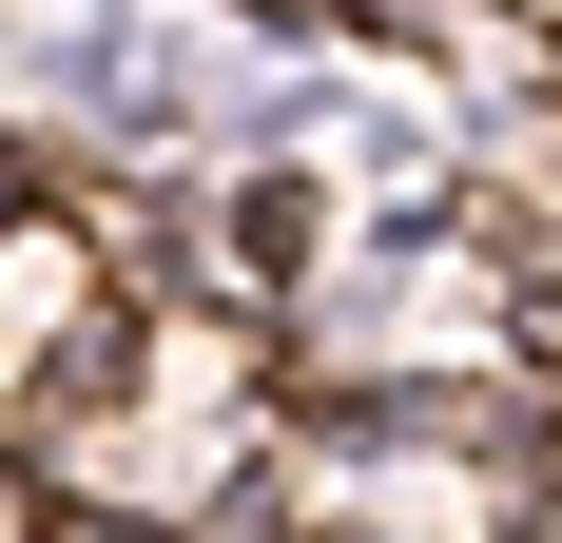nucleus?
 <instances>
[{
	"label": "nucleus",
	"mask_w": 562,
	"mask_h": 543,
	"mask_svg": "<svg viewBox=\"0 0 562 543\" xmlns=\"http://www.w3.org/2000/svg\"><path fill=\"white\" fill-rule=\"evenodd\" d=\"M136 272H116V233L78 214V195H20L0 214V428H40V408H78V388L136 369Z\"/></svg>",
	"instance_id": "obj_1"
},
{
	"label": "nucleus",
	"mask_w": 562,
	"mask_h": 543,
	"mask_svg": "<svg viewBox=\"0 0 562 543\" xmlns=\"http://www.w3.org/2000/svg\"><path fill=\"white\" fill-rule=\"evenodd\" d=\"M524 543H562V486H543V505H524Z\"/></svg>",
	"instance_id": "obj_2"
}]
</instances>
